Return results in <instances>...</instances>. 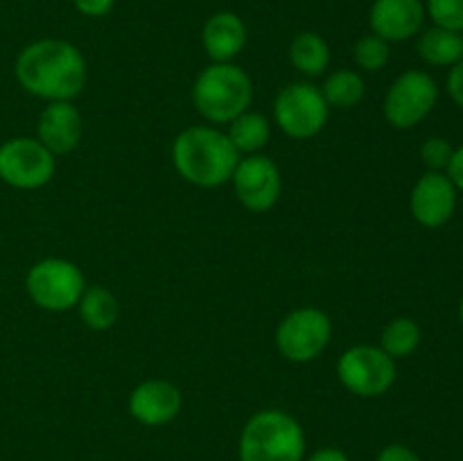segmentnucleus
Returning a JSON list of instances; mask_svg holds the SVG:
<instances>
[{"label": "nucleus", "mask_w": 463, "mask_h": 461, "mask_svg": "<svg viewBox=\"0 0 463 461\" xmlns=\"http://www.w3.org/2000/svg\"><path fill=\"white\" fill-rule=\"evenodd\" d=\"M23 90L48 102H72L89 80L86 59L63 39H41L25 45L14 63Z\"/></svg>", "instance_id": "nucleus-1"}, {"label": "nucleus", "mask_w": 463, "mask_h": 461, "mask_svg": "<svg viewBox=\"0 0 463 461\" xmlns=\"http://www.w3.org/2000/svg\"><path fill=\"white\" fill-rule=\"evenodd\" d=\"M238 161L240 152L229 136L215 127H188L172 145V163L176 172L197 188H220L229 183Z\"/></svg>", "instance_id": "nucleus-2"}, {"label": "nucleus", "mask_w": 463, "mask_h": 461, "mask_svg": "<svg viewBox=\"0 0 463 461\" xmlns=\"http://www.w3.org/2000/svg\"><path fill=\"white\" fill-rule=\"evenodd\" d=\"M238 456L240 461H303L306 432L288 411H256L240 434Z\"/></svg>", "instance_id": "nucleus-3"}, {"label": "nucleus", "mask_w": 463, "mask_h": 461, "mask_svg": "<svg viewBox=\"0 0 463 461\" xmlns=\"http://www.w3.org/2000/svg\"><path fill=\"white\" fill-rule=\"evenodd\" d=\"M253 99V84L247 71L229 63H211L199 72L193 86L194 108L208 122L229 125L240 113L249 111Z\"/></svg>", "instance_id": "nucleus-4"}, {"label": "nucleus", "mask_w": 463, "mask_h": 461, "mask_svg": "<svg viewBox=\"0 0 463 461\" xmlns=\"http://www.w3.org/2000/svg\"><path fill=\"white\" fill-rule=\"evenodd\" d=\"M25 289L41 310L66 312L77 307L86 289V280L75 262L63 258H45L27 271Z\"/></svg>", "instance_id": "nucleus-5"}, {"label": "nucleus", "mask_w": 463, "mask_h": 461, "mask_svg": "<svg viewBox=\"0 0 463 461\" xmlns=\"http://www.w3.org/2000/svg\"><path fill=\"white\" fill-rule=\"evenodd\" d=\"M328 102L319 86L294 81L280 89L274 102V120L285 136L294 140L315 138L328 120Z\"/></svg>", "instance_id": "nucleus-6"}, {"label": "nucleus", "mask_w": 463, "mask_h": 461, "mask_svg": "<svg viewBox=\"0 0 463 461\" xmlns=\"http://www.w3.org/2000/svg\"><path fill=\"white\" fill-rule=\"evenodd\" d=\"M333 321L319 307H298L276 328V348L294 364H307L328 348Z\"/></svg>", "instance_id": "nucleus-7"}, {"label": "nucleus", "mask_w": 463, "mask_h": 461, "mask_svg": "<svg viewBox=\"0 0 463 461\" xmlns=\"http://www.w3.org/2000/svg\"><path fill=\"white\" fill-rule=\"evenodd\" d=\"M396 360L380 346L360 343L339 357V382L360 398H378L396 382Z\"/></svg>", "instance_id": "nucleus-8"}, {"label": "nucleus", "mask_w": 463, "mask_h": 461, "mask_svg": "<svg viewBox=\"0 0 463 461\" xmlns=\"http://www.w3.org/2000/svg\"><path fill=\"white\" fill-rule=\"evenodd\" d=\"M439 99V86L425 71H407L389 86L384 95V118L396 129H411L432 113Z\"/></svg>", "instance_id": "nucleus-9"}, {"label": "nucleus", "mask_w": 463, "mask_h": 461, "mask_svg": "<svg viewBox=\"0 0 463 461\" xmlns=\"http://www.w3.org/2000/svg\"><path fill=\"white\" fill-rule=\"evenodd\" d=\"M54 154L39 138H9L0 145V181L16 190H36L54 176Z\"/></svg>", "instance_id": "nucleus-10"}, {"label": "nucleus", "mask_w": 463, "mask_h": 461, "mask_svg": "<svg viewBox=\"0 0 463 461\" xmlns=\"http://www.w3.org/2000/svg\"><path fill=\"white\" fill-rule=\"evenodd\" d=\"M231 181L240 203L251 212H265L274 208L283 190L279 165L265 154H249L240 158Z\"/></svg>", "instance_id": "nucleus-11"}, {"label": "nucleus", "mask_w": 463, "mask_h": 461, "mask_svg": "<svg viewBox=\"0 0 463 461\" xmlns=\"http://www.w3.org/2000/svg\"><path fill=\"white\" fill-rule=\"evenodd\" d=\"M410 208L425 229H441L457 211V188L446 172H425L411 188Z\"/></svg>", "instance_id": "nucleus-12"}, {"label": "nucleus", "mask_w": 463, "mask_h": 461, "mask_svg": "<svg viewBox=\"0 0 463 461\" xmlns=\"http://www.w3.org/2000/svg\"><path fill=\"white\" fill-rule=\"evenodd\" d=\"M181 391L167 380H145L131 391L129 414L147 428L172 423L181 411Z\"/></svg>", "instance_id": "nucleus-13"}, {"label": "nucleus", "mask_w": 463, "mask_h": 461, "mask_svg": "<svg viewBox=\"0 0 463 461\" xmlns=\"http://www.w3.org/2000/svg\"><path fill=\"white\" fill-rule=\"evenodd\" d=\"M425 23L423 0H375L369 12L371 32L389 43H401L420 32Z\"/></svg>", "instance_id": "nucleus-14"}, {"label": "nucleus", "mask_w": 463, "mask_h": 461, "mask_svg": "<svg viewBox=\"0 0 463 461\" xmlns=\"http://www.w3.org/2000/svg\"><path fill=\"white\" fill-rule=\"evenodd\" d=\"M81 134H84V120L80 108L72 102H48V107L41 111L36 138L54 156L72 152L80 145Z\"/></svg>", "instance_id": "nucleus-15"}, {"label": "nucleus", "mask_w": 463, "mask_h": 461, "mask_svg": "<svg viewBox=\"0 0 463 461\" xmlns=\"http://www.w3.org/2000/svg\"><path fill=\"white\" fill-rule=\"evenodd\" d=\"M202 43L213 63H229L247 45V25L233 12L213 14L203 25Z\"/></svg>", "instance_id": "nucleus-16"}, {"label": "nucleus", "mask_w": 463, "mask_h": 461, "mask_svg": "<svg viewBox=\"0 0 463 461\" xmlns=\"http://www.w3.org/2000/svg\"><path fill=\"white\" fill-rule=\"evenodd\" d=\"M419 54L428 66L452 68L463 59V34L437 25L430 27L420 34Z\"/></svg>", "instance_id": "nucleus-17"}, {"label": "nucleus", "mask_w": 463, "mask_h": 461, "mask_svg": "<svg viewBox=\"0 0 463 461\" xmlns=\"http://www.w3.org/2000/svg\"><path fill=\"white\" fill-rule=\"evenodd\" d=\"M289 61L301 75L319 77L330 66V48L317 32H301L289 45Z\"/></svg>", "instance_id": "nucleus-18"}, {"label": "nucleus", "mask_w": 463, "mask_h": 461, "mask_svg": "<svg viewBox=\"0 0 463 461\" xmlns=\"http://www.w3.org/2000/svg\"><path fill=\"white\" fill-rule=\"evenodd\" d=\"M77 307H80L81 321L93 330L113 328L118 316H120V303H118L116 294L109 292L107 287H99V285L86 287Z\"/></svg>", "instance_id": "nucleus-19"}, {"label": "nucleus", "mask_w": 463, "mask_h": 461, "mask_svg": "<svg viewBox=\"0 0 463 461\" xmlns=\"http://www.w3.org/2000/svg\"><path fill=\"white\" fill-rule=\"evenodd\" d=\"M229 140L240 154H258L269 143L271 127L262 113L244 111L229 122Z\"/></svg>", "instance_id": "nucleus-20"}, {"label": "nucleus", "mask_w": 463, "mask_h": 461, "mask_svg": "<svg viewBox=\"0 0 463 461\" xmlns=\"http://www.w3.org/2000/svg\"><path fill=\"white\" fill-rule=\"evenodd\" d=\"M364 80L357 71H335L333 75H328V80L321 86V93H324L328 107L335 108H351L355 104L362 102L364 98Z\"/></svg>", "instance_id": "nucleus-21"}, {"label": "nucleus", "mask_w": 463, "mask_h": 461, "mask_svg": "<svg viewBox=\"0 0 463 461\" xmlns=\"http://www.w3.org/2000/svg\"><path fill=\"white\" fill-rule=\"evenodd\" d=\"M420 346V325L410 316H396L389 321L380 337V348L393 360L410 357Z\"/></svg>", "instance_id": "nucleus-22"}, {"label": "nucleus", "mask_w": 463, "mask_h": 461, "mask_svg": "<svg viewBox=\"0 0 463 461\" xmlns=\"http://www.w3.org/2000/svg\"><path fill=\"white\" fill-rule=\"evenodd\" d=\"M389 57H392L389 41H384L383 36L373 34V32L362 36V39L355 43V48H353V59H355L357 66L366 72L383 71V68L389 63Z\"/></svg>", "instance_id": "nucleus-23"}, {"label": "nucleus", "mask_w": 463, "mask_h": 461, "mask_svg": "<svg viewBox=\"0 0 463 461\" xmlns=\"http://www.w3.org/2000/svg\"><path fill=\"white\" fill-rule=\"evenodd\" d=\"M425 16L432 18L437 27L463 34V0H428Z\"/></svg>", "instance_id": "nucleus-24"}, {"label": "nucleus", "mask_w": 463, "mask_h": 461, "mask_svg": "<svg viewBox=\"0 0 463 461\" xmlns=\"http://www.w3.org/2000/svg\"><path fill=\"white\" fill-rule=\"evenodd\" d=\"M452 154H455V147H452L450 140L441 138V136L428 138L420 145V161L425 163L430 172H446Z\"/></svg>", "instance_id": "nucleus-25"}, {"label": "nucleus", "mask_w": 463, "mask_h": 461, "mask_svg": "<svg viewBox=\"0 0 463 461\" xmlns=\"http://www.w3.org/2000/svg\"><path fill=\"white\" fill-rule=\"evenodd\" d=\"M113 3H116V0H72L77 12L90 18L107 16V14L113 9Z\"/></svg>", "instance_id": "nucleus-26"}, {"label": "nucleus", "mask_w": 463, "mask_h": 461, "mask_svg": "<svg viewBox=\"0 0 463 461\" xmlns=\"http://www.w3.org/2000/svg\"><path fill=\"white\" fill-rule=\"evenodd\" d=\"M375 461H420V456L411 447L402 446V443H392V446L380 450Z\"/></svg>", "instance_id": "nucleus-27"}, {"label": "nucleus", "mask_w": 463, "mask_h": 461, "mask_svg": "<svg viewBox=\"0 0 463 461\" xmlns=\"http://www.w3.org/2000/svg\"><path fill=\"white\" fill-rule=\"evenodd\" d=\"M448 93L455 99V104H459L463 108V59L448 72Z\"/></svg>", "instance_id": "nucleus-28"}, {"label": "nucleus", "mask_w": 463, "mask_h": 461, "mask_svg": "<svg viewBox=\"0 0 463 461\" xmlns=\"http://www.w3.org/2000/svg\"><path fill=\"white\" fill-rule=\"evenodd\" d=\"M446 174L450 176V181L455 183L457 193H463V145L455 147V154H452Z\"/></svg>", "instance_id": "nucleus-29"}, {"label": "nucleus", "mask_w": 463, "mask_h": 461, "mask_svg": "<svg viewBox=\"0 0 463 461\" xmlns=\"http://www.w3.org/2000/svg\"><path fill=\"white\" fill-rule=\"evenodd\" d=\"M306 461H351V459H348L346 452L339 450V447H321V450H317L315 455L307 456Z\"/></svg>", "instance_id": "nucleus-30"}, {"label": "nucleus", "mask_w": 463, "mask_h": 461, "mask_svg": "<svg viewBox=\"0 0 463 461\" xmlns=\"http://www.w3.org/2000/svg\"><path fill=\"white\" fill-rule=\"evenodd\" d=\"M459 319H461V324H463V298H461V303H459Z\"/></svg>", "instance_id": "nucleus-31"}]
</instances>
